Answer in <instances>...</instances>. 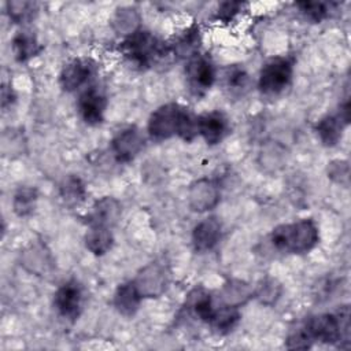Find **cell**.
Instances as JSON below:
<instances>
[{
    "mask_svg": "<svg viewBox=\"0 0 351 351\" xmlns=\"http://www.w3.org/2000/svg\"><path fill=\"white\" fill-rule=\"evenodd\" d=\"M350 339V314L348 307L336 314H318L308 317L288 337L289 348H308L313 341L328 344H340Z\"/></svg>",
    "mask_w": 351,
    "mask_h": 351,
    "instance_id": "1",
    "label": "cell"
},
{
    "mask_svg": "<svg viewBox=\"0 0 351 351\" xmlns=\"http://www.w3.org/2000/svg\"><path fill=\"white\" fill-rule=\"evenodd\" d=\"M148 133L155 140L178 136L185 141H191L197 136V117L181 104L169 103L151 114Z\"/></svg>",
    "mask_w": 351,
    "mask_h": 351,
    "instance_id": "2",
    "label": "cell"
},
{
    "mask_svg": "<svg viewBox=\"0 0 351 351\" xmlns=\"http://www.w3.org/2000/svg\"><path fill=\"white\" fill-rule=\"evenodd\" d=\"M318 228L311 219H300L291 223H282L270 233L271 245L285 254H304L313 250L318 243Z\"/></svg>",
    "mask_w": 351,
    "mask_h": 351,
    "instance_id": "3",
    "label": "cell"
},
{
    "mask_svg": "<svg viewBox=\"0 0 351 351\" xmlns=\"http://www.w3.org/2000/svg\"><path fill=\"white\" fill-rule=\"evenodd\" d=\"M122 53L136 66L148 67L165 58L171 49L147 30H136L121 45Z\"/></svg>",
    "mask_w": 351,
    "mask_h": 351,
    "instance_id": "4",
    "label": "cell"
},
{
    "mask_svg": "<svg viewBox=\"0 0 351 351\" xmlns=\"http://www.w3.org/2000/svg\"><path fill=\"white\" fill-rule=\"evenodd\" d=\"M292 74L293 63L289 58H271L262 66L259 71L258 88L265 96H277L289 86Z\"/></svg>",
    "mask_w": 351,
    "mask_h": 351,
    "instance_id": "5",
    "label": "cell"
},
{
    "mask_svg": "<svg viewBox=\"0 0 351 351\" xmlns=\"http://www.w3.org/2000/svg\"><path fill=\"white\" fill-rule=\"evenodd\" d=\"M97 74V63L90 58L70 60L60 71L59 82L66 92H74L89 84Z\"/></svg>",
    "mask_w": 351,
    "mask_h": 351,
    "instance_id": "6",
    "label": "cell"
},
{
    "mask_svg": "<svg viewBox=\"0 0 351 351\" xmlns=\"http://www.w3.org/2000/svg\"><path fill=\"white\" fill-rule=\"evenodd\" d=\"M188 88L192 95H204L215 81V67L204 55H195L189 59L185 69Z\"/></svg>",
    "mask_w": 351,
    "mask_h": 351,
    "instance_id": "7",
    "label": "cell"
},
{
    "mask_svg": "<svg viewBox=\"0 0 351 351\" xmlns=\"http://www.w3.org/2000/svg\"><path fill=\"white\" fill-rule=\"evenodd\" d=\"M82 299L84 293L81 285L77 281L71 280L58 288V291L55 292L53 304L60 317L74 321L81 313Z\"/></svg>",
    "mask_w": 351,
    "mask_h": 351,
    "instance_id": "8",
    "label": "cell"
},
{
    "mask_svg": "<svg viewBox=\"0 0 351 351\" xmlns=\"http://www.w3.org/2000/svg\"><path fill=\"white\" fill-rule=\"evenodd\" d=\"M107 99L97 86H88L78 97L77 108L82 121L88 125H99L104 119Z\"/></svg>",
    "mask_w": 351,
    "mask_h": 351,
    "instance_id": "9",
    "label": "cell"
},
{
    "mask_svg": "<svg viewBox=\"0 0 351 351\" xmlns=\"http://www.w3.org/2000/svg\"><path fill=\"white\" fill-rule=\"evenodd\" d=\"M350 104L348 100L344 101V104L340 107L337 114L333 115H328L325 118H322L321 121H318L315 130L321 138V141L328 145V147H333L339 143V140L341 138V133L346 128V125L348 123L350 119Z\"/></svg>",
    "mask_w": 351,
    "mask_h": 351,
    "instance_id": "10",
    "label": "cell"
},
{
    "mask_svg": "<svg viewBox=\"0 0 351 351\" xmlns=\"http://www.w3.org/2000/svg\"><path fill=\"white\" fill-rule=\"evenodd\" d=\"M229 130L228 118L219 111H210L197 117V134L210 144H218Z\"/></svg>",
    "mask_w": 351,
    "mask_h": 351,
    "instance_id": "11",
    "label": "cell"
},
{
    "mask_svg": "<svg viewBox=\"0 0 351 351\" xmlns=\"http://www.w3.org/2000/svg\"><path fill=\"white\" fill-rule=\"evenodd\" d=\"M144 137L134 126L123 129L112 140V152L118 162L132 160L143 148Z\"/></svg>",
    "mask_w": 351,
    "mask_h": 351,
    "instance_id": "12",
    "label": "cell"
},
{
    "mask_svg": "<svg viewBox=\"0 0 351 351\" xmlns=\"http://www.w3.org/2000/svg\"><path fill=\"white\" fill-rule=\"evenodd\" d=\"M221 239V225L215 218H206L199 222L192 233L195 250L199 252L210 251Z\"/></svg>",
    "mask_w": 351,
    "mask_h": 351,
    "instance_id": "13",
    "label": "cell"
},
{
    "mask_svg": "<svg viewBox=\"0 0 351 351\" xmlns=\"http://www.w3.org/2000/svg\"><path fill=\"white\" fill-rule=\"evenodd\" d=\"M140 302H141V292L134 281L123 282L118 287L114 296V304L121 314L133 315L138 308Z\"/></svg>",
    "mask_w": 351,
    "mask_h": 351,
    "instance_id": "14",
    "label": "cell"
},
{
    "mask_svg": "<svg viewBox=\"0 0 351 351\" xmlns=\"http://www.w3.org/2000/svg\"><path fill=\"white\" fill-rule=\"evenodd\" d=\"M12 51L18 62H26L41 51V45L30 32H18L12 38Z\"/></svg>",
    "mask_w": 351,
    "mask_h": 351,
    "instance_id": "15",
    "label": "cell"
},
{
    "mask_svg": "<svg viewBox=\"0 0 351 351\" xmlns=\"http://www.w3.org/2000/svg\"><path fill=\"white\" fill-rule=\"evenodd\" d=\"M200 43V34L199 29L196 26L188 27L185 32H182L173 45H170V49L180 55V56H188L189 59L197 55V48Z\"/></svg>",
    "mask_w": 351,
    "mask_h": 351,
    "instance_id": "16",
    "label": "cell"
},
{
    "mask_svg": "<svg viewBox=\"0 0 351 351\" xmlns=\"http://www.w3.org/2000/svg\"><path fill=\"white\" fill-rule=\"evenodd\" d=\"M118 215V203L112 199H103L96 203L89 215V223L92 226H104L107 228Z\"/></svg>",
    "mask_w": 351,
    "mask_h": 351,
    "instance_id": "17",
    "label": "cell"
},
{
    "mask_svg": "<svg viewBox=\"0 0 351 351\" xmlns=\"http://www.w3.org/2000/svg\"><path fill=\"white\" fill-rule=\"evenodd\" d=\"M86 247L96 255H101L107 252L112 243V236L108 228L104 226H92L88 232L86 237Z\"/></svg>",
    "mask_w": 351,
    "mask_h": 351,
    "instance_id": "18",
    "label": "cell"
},
{
    "mask_svg": "<svg viewBox=\"0 0 351 351\" xmlns=\"http://www.w3.org/2000/svg\"><path fill=\"white\" fill-rule=\"evenodd\" d=\"M239 318H240V314L236 307H232V306L217 307L210 325L219 333H228L236 326V324L239 322Z\"/></svg>",
    "mask_w": 351,
    "mask_h": 351,
    "instance_id": "19",
    "label": "cell"
},
{
    "mask_svg": "<svg viewBox=\"0 0 351 351\" xmlns=\"http://www.w3.org/2000/svg\"><path fill=\"white\" fill-rule=\"evenodd\" d=\"M192 311L193 314L203 322L208 324L211 322L214 314H215V310H217V306L213 303V299L210 295L207 293H197L193 300H192Z\"/></svg>",
    "mask_w": 351,
    "mask_h": 351,
    "instance_id": "20",
    "label": "cell"
},
{
    "mask_svg": "<svg viewBox=\"0 0 351 351\" xmlns=\"http://www.w3.org/2000/svg\"><path fill=\"white\" fill-rule=\"evenodd\" d=\"M302 14L313 21V22H321L322 19L329 16L332 3H322V1H300L296 4Z\"/></svg>",
    "mask_w": 351,
    "mask_h": 351,
    "instance_id": "21",
    "label": "cell"
},
{
    "mask_svg": "<svg viewBox=\"0 0 351 351\" xmlns=\"http://www.w3.org/2000/svg\"><path fill=\"white\" fill-rule=\"evenodd\" d=\"M36 192L32 188H22L14 197V210L18 215H27L34 210Z\"/></svg>",
    "mask_w": 351,
    "mask_h": 351,
    "instance_id": "22",
    "label": "cell"
},
{
    "mask_svg": "<svg viewBox=\"0 0 351 351\" xmlns=\"http://www.w3.org/2000/svg\"><path fill=\"white\" fill-rule=\"evenodd\" d=\"M225 85L230 92H241L248 85V75L243 69L233 67L225 74Z\"/></svg>",
    "mask_w": 351,
    "mask_h": 351,
    "instance_id": "23",
    "label": "cell"
},
{
    "mask_svg": "<svg viewBox=\"0 0 351 351\" xmlns=\"http://www.w3.org/2000/svg\"><path fill=\"white\" fill-rule=\"evenodd\" d=\"M241 7H243V3H239V1L221 3L217 11V19L221 22H229L241 11Z\"/></svg>",
    "mask_w": 351,
    "mask_h": 351,
    "instance_id": "24",
    "label": "cell"
},
{
    "mask_svg": "<svg viewBox=\"0 0 351 351\" xmlns=\"http://www.w3.org/2000/svg\"><path fill=\"white\" fill-rule=\"evenodd\" d=\"M8 12L10 16L18 22L23 21L26 16L32 15V11L34 10V4L33 3H8Z\"/></svg>",
    "mask_w": 351,
    "mask_h": 351,
    "instance_id": "25",
    "label": "cell"
},
{
    "mask_svg": "<svg viewBox=\"0 0 351 351\" xmlns=\"http://www.w3.org/2000/svg\"><path fill=\"white\" fill-rule=\"evenodd\" d=\"M84 195V188L82 184L80 182L78 178H71L66 182V192H64V199H82Z\"/></svg>",
    "mask_w": 351,
    "mask_h": 351,
    "instance_id": "26",
    "label": "cell"
}]
</instances>
